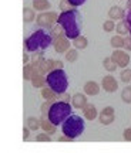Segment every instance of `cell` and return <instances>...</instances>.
I'll return each instance as SVG.
<instances>
[{
  "instance_id": "cell-1",
  "label": "cell",
  "mask_w": 131,
  "mask_h": 153,
  "mask_svg": "<svg viewBox=\"0 0 131 153\" xmlns=\"http://www.w3.org/2000/svg\"><path fill=\"white\" fill-rule=\"evenodd\" d=\"M57 23L63 27L64 34L70 40H74L76 37H78L81 34L83 19H81V13L77 10V7H73V9L67 11H61L59 17H57Z\"/></svg>"
},
{
  "instance_id": "cell-2",
  "label": "cell",
  "mask_w": 131,
  "mask_h": 153,
  "mask_svg": "<svg viewBox=\"0 0 131 153\" xmlns=\"http://www.w3.org/2000/svg\"><path fill=\"white\" fill-rule=\"evenodd\" d=\"M53 43V38L50 34H46L44 30H37L32 36H29L24 41V51L27 53H34V51H44L49 48Z\"/></svg>"
},
{
  "instance_id": "cell-3",
  "label": "cell",
  "mask_w": 131,
  "mask_h": 153,
  "mask_svg": "<svg viewBox=\"0 0 131 153\" xmlns=\"http://www.w3.org/2000/svg\"><path fill=\"white\" fill-rule=\"evenodd\" d=\"M73 106L70 105V102L66 101H57L53 102L51 106L47 111V118L51 123H54L56 126L61 125L66 120V118H69V115H71Z\"/></svg>"
},
{
  "instance_id": "cell-4",
  "label": "cell",
  "mask_w": 131,
  "mask_h": 153,
  "mask_svg": "<svg viewBox=\"0 0 131 153\" xmlns=\"http://www.w3.org/2000/svg\"><path fill=\"white\" fill-rule=\"evenodd\" d=\"M84 129H86V122L78 115H69V118H66V120L61 123L63 135L71 137V139L80 137L83 135Z\"/></svg>"
},
{
  "instance_id": "cell-5",
  "label": "cell",
  "mask_w": 131,
  "mask_h": 153,
  "mask_svg": "<svg viewBox=\"0 0 131 153\" xmlns=\"http://www.w3.org/2000/svg\"><path fill=\"white\" fill-rule=\"evenodd\" d=\"M46 81H47V85L57 95L66 92L67 88H69V78H67V74H66L64 68H57V70H53V71L47 72Z\"/></svg>"
},
{
  "instance_id": "cell-6",
  "label": "cell",
  "mask_w": 131,
  "mask_h": 153,
  "mask_svg": "<svg viewBox=\"0 0 131 153\" xmlns=\"http://www.w3.org/2000/svg\"><path fill=\"white\" fill-rule=\"evenodd\" d=\"M57 17L59 14L54 11H41L38 16H36V23L38 24V27L41 28H51L57 23Z\"/></svg>"
},
{
  "instance_id": "cell-7",
  "label": "cell",
  "mask_w": 131,
  "mask_h": 153,
  "mask_svg": "<svg viewBox=\"0 0 131 153\" xmlns=\"http://www.w3.org/2000/svg\"><path fill=\"white\" fill-rule=\"evenodd\" d=\"M111 58L114 60L117 67H120V68H126V67L130 64V60H131L128 53L123 51L121 48H115L114 51H113V54H111Z\"/></svg>"
},
{
  "instance_id": "cell-8",
  "label": "cell",
  "mask_w": 131,
  "mask_h": 153,
  "mask_svg": "<svg viewBox=\"0 0 131 153\" xmlns=\"http://www.w3.org/2000/svg\"><path fill=\"white\" fill-rule=\"evenodd\" d=\"M53 45H54V50L57 53H66L67 50L70 48V38L67 37L66 34H60V36H57V37H53Z\"/></svg>"
},
{
  "instance_id": "cell-9",
  "label": "cell",
  "mask_w": 131,
  "mask_h": 153,
  "mask_svg": "<svg viewBox=\"0 0 131 153\" xmlns=\"http://www.w3.org/2000/svg\"><path fill=\"white\" fill-rule=\"evenodd\" d=\"M98 120L101 125H111L113 122L115 120V112L113 106H105L103 108V111L98 114Z\"/></svg>"
},
{
  "instance_id": "cell-10",
  "label": "cell",
  "mask_w": 131,
  "mask_h": 153,
  "mask_svg": "<svg viewBox=\"0 0 131 153\" xmlns=\"http://www.w3.org/2000/svg\"><path fill=\"white\" fill-rule=\"evenodd\" d=\"M101 87H103V89L105 92L111 94L118 89V82H117V79L113 75H105L101 79Z\"/></svg>"
},
{
  "instance_id": "cell-11",
  "label": "cell",
  "mask_w": 131,
  "mask_h": 153,
  "mask_svg": "<svg viewBox=\"0 0 131 153\" xmlns=\"http://www.w3.org/2000/svg\"><path fill=\"white\" fill-rule=\"evenodd\" d=\"M107 16H108L111 20H114V22H117V20H124V17H126V10H124L123 7H120V6H113V7L108 10Z\"/></svg>"
},
{
  "instance_id": "cell-12",
  "label": "cell",
  "mask_w": 131,
  "mask_h": 153,
  "mask_svg": "<svg viewBox=\"0 0 131 153\" xmlns=\"http://www.w3.org/2000/svg\"><path fill=\"white\" fill-rule=\"evenodd\" d=\"M87 104V97H86V94H76V95H73V98H71V106L73 108H76V109H83L84 108V105Z\"/></svg>"
},
{
  "instance_id": "cell-13",
  "label": "cell",
  "mask_w": 131,
  "mask_h": 153,
  "mask_svg": "<svg viewBox=\"0 0 131 153\" xmlns=\"http://www.w3.org/2000/svg\"><path fill=\"white\" fill-rule=\"evenodd\" d=\"M83 115H84V118H86L87 120H94L98 116V112H97L96 105L88 104L87 102V104L84 105V108H83Z\"/></svg>"
},
{
  "instance_id": "cell-14",
  "label": "cell",
  "mask_w": 131,
  "mask_h": 153,
  "mask_svg": "<svg viewBox=\"0 0 131 153\" xmlns=\"http://www.w3.org/2000/svg\"><path fill=\"white\" fill-rule=\"evenodd\" d=\"M84 94L90 97H96L100 94V85L96 81H87L84 84Z\"/></svg>"
},
{
  "instance_id": "cell-15",
  "label": "cell",
  "mask_w": 131,
  "mask_h": 153,
  "mask_svg": "<svg viewBox=\"0 0 131 153\" xmlns=\"http://www.w3.org/2000/svg\"><path fill=\"white\" fill-rule=\"evenodd\" d=\"M40 128H41L46 133H49V135H54L56 128H57V126H56L54 123H51V122L49 120V118L43 116V118L40 119Z\"/></svg>"
},
{
  "instance_id": "cell-16",
  "label": "cell",
  "mask_w": 131,
  "mask_h": 153,
  "mask_svg": "<svg viewBox=\"0 0 131 153\" xmlns=\"http://www.w3.org/2000/svg\"><path fill=\"white\" fill-rule=\"evenodd\" d=\"M30 81H32L33 87H34V88H40V89H41L43 87H46V84H47V81H46L44 75H43V74H40V72H36Z\"/></svg>"
},
{
  "instance_id": "cell-17",
  "label": "cell",
  "mask_w": 131,
  "mask_h": 153,
  "mask_svg": "<svg viewBox=\"0 0 131 153\" xmlns=\"http://www.w3.org/2000/svg\"><path fill=\"white\" fill-rule=\"evenodd\" d=\"M36 72H37V70H36L32 64H29V62L24 64V67H23V79H24V81H30Z\"/></svg>"
},
{
  "instance_id": "cell-18",
  "label": "cell",
  "mask_w": 131,
  "mask_h": 153,
  "mask_svg": "<svg viewBox=\"0 0 131 153\" xmlns=\"http://www.w3.org/2000/svg\"><path fill=\"white\" fill-rule=\"evenodd\" d=\"M51 4L49 0H33V9L38 11H46L49 10Z\"/></svg>"
},
{
  "instance_id": "cell-19",
  "label": "cell",
  "mask_w": 131,
  "mask_h": 153,
  "mask_svg": "<svg viewBox=\"0 0 131 153\" xmlns=\"http://www.w3.org/2000/svg\"><path fill=\"white\" fill-rule=\"evenodd\" d=\"M34 19H36L34 9H32V7L26 6V7L23 9V22H24V23H32V22H34Z\"/></svg>"
},
{
  "instance_id": "cell-20",
  "label": "cell",
  "mask_w": 131,
  "mask_h": 153,
  "mask_svg": "<svg viewBox=\"0 0 131 153\" xmlns=\"http://www.w3.org/2000/svg\"><path fill=\"white\" fill-rule=\"evenodd\" d=\"M73 44H74V47H76L77 50H84V48H87L88 40H87V37H84V36L80 34L78 37H76L73 40Z\"/></svg>"
},
{
  "instance_id": "cell-21",
  "label": "cell",
  "mask_w": 131,
  "mask_h": 153,
  "mask_svg": "<svg viewBox=\"0 0 131 153\" xmlns=\"http://www.w3.org/2000/svg\"><path fill=\"white\" fill-rule=\"evenodd\" d=\"M41 97H43L46 101H54V99L57 98V94L50 87H43L41 88Z\"/></svg>"
},
{
  "instance_id": "cell-22",
  "label": "cell",
  "mask_w": 131,
  "mask_h": 153,
  "mask_svg": "<svg viewBox=\"0 0 131 153\" xmlns=\"http://www.w3.org/2000/svg\"><path fill=\"white\" fill-rule=\"evenodd\" d=\"M103 67H104V70L108 72H114L115 70H117V64L114 62V60H113L111 57H105V58H104Z\"/></svg>"
},
{
  "instance_id": "cell-23",
  "label": "cell",
  "mask_w": 131,
  "mask_h": 153,
  "mask_svg": "<svg viewBox=\"0 0 131 153\" xmlns=\"http://www.w3.org/2000/svg\"><path fill=\"white\" fill-rule=\"evenodd\" d=\"M43 60H44L43 51H34V53H33V55H32V62H30V64H32L34 68H37V65Z\"/></svg>"
},
{
  "instance_id": "cell-24",
  "label": "cell",
  "mask_w": 131,
  "mask_h": 153,
  "mask_svg": "<svg viewBox=\"0 0 131 153\" xmlns=\"http://www.w3.org/2000/svg\"><path fill=\"white\" fill-rule=\"evenodd\" d=\"M110 44H111L113 48H124V37H121L120 34L114 36V37L110 40Z\"/></svg>"
},
{
  "instance_id": "cell-25",
  "label": "cell",
  "mask_w": 131,
  "mask_h": 153,
  "mask_svg": "<svg viewBox=\"0 0 131 153\" xmlns=\"http://www.w3.org/2000/svg\"><path fill=\"white\" fill-rule=\"evenodd\" d=\"M78 60V51L76 50H71L69 48L66 51V61H69V62H76Z\"/></svg>"
},
{
  "instance_id": "cell-26",
  "label": "cell",
  "mask_w": 131,
  "mask_h": 153,
  "mask_svg": "<svg viewBox=\"0 0 131 153\" xmlns=\"http://www.w3.org/2000/svg\"><path fill=\"white\" fill-rule=\"evenodd\" d=\"M115 30H117V33L120 34V36H127V33H128V27H127L124 20H120V22L115 24Z\"/></svg>"
},
{
  "instance_id": "cell-27",
  "label": "cell",
  "mask_w": 131,
  "mask_h": 153,
  "mask_svg": "<svg viewBox=\"0 0 131 153\" xmlns=\"http://www.w3.org/2000/svg\"><path fill=\"white\" fill-rule=\"evenodd\" d=\"M27 126L30 131H37L40 128V119L34 118V116H30V118H27Z\"/></svg>"
},
{
  "instance_id": "cell-28",
  "label": "cell",
  "mask_w": 131,
  "mask_h": 153,
  "mask_svg": "<svg viewBox=\"0 0 131 153\" xmlns=\"http://www.w3.org/2000/svg\"><path fill=\"white\" fill-rule=\"evenodd\" d=\"M120 79L123 82H126V84H128V82H131V70L130 68H123V71L120 72Z\"/></svg>"
},
{
  "instance_id": "cell-29",
  "label": "cell",
  "mask_w": 131,
  "mask_h": 153,
  "mask_svg": "<svg viewBox=\"0 0 131 153\" xmlns=\"http://www.w3.org/2000/svg\"><path fill=\"white\" fill-rule=\"evenodd\" d=\"M121 99H123V102H126V104H131V87H126L123 89V92H121Z\"/></svg>"
},
{
  "instance_id": "cell-30",
  "label": "cell",
  "mask_w": 131,
  "mask_h": 153,
  "mask_svg": "<svg viewBox=\"0 0 131 153\" xmlns=\"http://www.w3.org/2000/svg\"><path fill=\"white\" fill-rule=\"evenodd\" d=\"M60 34H64V30H63V27H61L59 23H56L54 26L50 28V36H51V38H53V37L60 36Z\"/></svg>"
},
{
  "instance_id": "cell-31",
  "label": "cell",
  "mask_w": 131,
  "mask_h": 153,
  "mask_svg": "<svg viewBox=\"0 0 131 153\" xmlns=\"http://www.w3.org/2000/svg\"><path fill=\"white\" fill-rule=\"evenodd\" d=\"M103 28H104V31H107V33L114 31V30H115V23H114V20L108 19L107 22H104L103 23Z\"/></svg>"
},
{
  "instance_id": "cell-32",
  "label": "cell",
  "mask_w": 131,
  "mask_h": 153,
  "mask_svg": "<svg viewBox=\"0 0 131 153\" xmlns=\"http://www.w3.org/2000/svg\"><path fill=\"white\" fill-rule=\"evenodd\" d=\"M36 140L37 142H51V137H50V135L49 133H46V132H43V133H38L37 136H36Z\"/></svg>"
},
{
  "instance_id": "cell-33",
  "label": "cell",
  "mask_w": 131,
  "mask_h": 153,
  "mask_svg": "<svg viewBox=\"0 0 131 153\" xmlns=\"http://www.w3.org/2000/svg\"><path fill=\"white\" fill-rule=\"evenodd\" d=\"M59 7H60L61 11H67V10H70V9H73V6L69 3V0H61Z\"/></svg>"
},
{
  "instance_id": "cell-34",
  "label": "cell",
  "mask_w": 131,
  "mask_h": 153,
  "mask_svg": "<svg viewBox=\"0 0 131 153\" xmlns=\"http://www.w3.org/2000/svg\"><path fill=\"white\" fill-rule=\"evenodd\" d=\"M124 22H126L127 27H128V33L131 34V9L126 13V17H124Z\"/></svg>"
},
{
  "instance_id": "cell-35",
  "label": "cell",
  "mask_w": 131,
  "mask_h": 153,
  "mask_svg": "<svg viewBox=\"0 0 131 153\" xmlns=\"http://www.w3.org/2000/svg\"><path fill=\"white\" fill-rule=\"evenodd\" d=\"M124 48H126L127 51H131V34L124 37Z\"/></svg>"
},
{
  "instance_id": "cell-36",
  "label": "cell",
  "mask_w": 131,
  "mask_h": 153,
  "mask_svg": "<svg viewBox=\"0 0 131 153\" xmlns=\"http://www.w3.org/2000/svg\"><path fill=\"white\" fill-rule=\"evenodd\" d=\"M123 137H124V140H126V142H131V128H127L126 131H124Z\"/></svg>"
},
{
  "instance_id": "cell-37",
  "label": "cell",
  "mask_w": 131,
  "mask_h": 153,
  "mask_svg": "<svg viewBox=\"0 0 131 153\" xmlns=\"http://www.w3.org/2000/svg\"><path fill=\"white\" fill-rule=\"evenodd\" d=\"M69 3H70L73 7H78V6H81L86 3V0H69Z\"/></svg>"
},
{
  "instance_id": "cell-38",
  "label": "cell",
  "mask_w": 131,
  "mask_h": 153,
  "mask_svg": "<svg viewBox=\"0 0 131 153\" xmlns=\"http://www.w3.org/2000/svg\"><path fill=\"white\" fill-rule=\"evenodd\" d=\"M51 104H53V101H46V102L41 105V112H43V115L46 114V111H49V108L51 106Z\"/></svg>"
},
{
  "instance_id": "cell-39",
  "label": "cell",
  "mask_w": 131,
  "mask_h": 153,
  "mask_svg": "<svg viewBox=\"0 0 131 153\" xmlns=\"http://www.w3.org/2000/svg\"><path fill=\"white\" fill-rule=\"evenodd\" d=\"M74 139H71V137L66 136V135H63L61 137H59V142H73Z\"/></svg>"
},
{
  "instance_id": "cell-40",
  "label": "cell",
  "mask_w": 131,
  "mask_h": 153,
  "mask_svg": "<svg viewBox=\"0 0 131 153\" xmlns=\"http://www.w3.org/2000/svg\"><path fill=\"white\" fill-rule=\"evenodd\" d=\"M29 133H30V129H29V126H26V128H23V139L26 140L29 137Z\"/></svg>"
},
{
  "instance_id": "cell-41",
  "label": "cell",
  "mask_w": 131,
  "mask_h": 153,
  "mask_svg": "<svg viewBox=\"0 0 131 153\" xmlns=\"http://www.w3.org/2000/svg\"><path fill=\"white\" fill-rule=\"evenodd\" d=\"M61 97V101H66V102H70V95H67V94L66 92H63V94H60Z\"/></svg>"
},
{
  "instance_id": "cell-42",
  "label": "cell",
  "mask_w": 131,
  "mask_h": 153,
  "mask_svg": "<svg viewBox=\"0 0 131 153\" xmlns=\"http://www.w3.org/2000/svg\"><path fill=\"white\" fill-rule=\"evenodd\" d=\"M29 54H27V51H23V64H27L29 62Z\"/></svg>"
},
{
  "instance_id": "cell-43",
  "label": "cell",
  "mask_w": 131,
  "mask_h": 153,
  "mask_svg": "<svg viewBox=\"0 0 131 153\" xmlns=\"http://www.w3.org/2000/svg\"><path fill=\"white\" fill-rule=\"evenodd\" d=\"M127 9H128V10L131 9V0H127Z\"/></svg>"
}]
</instances>
